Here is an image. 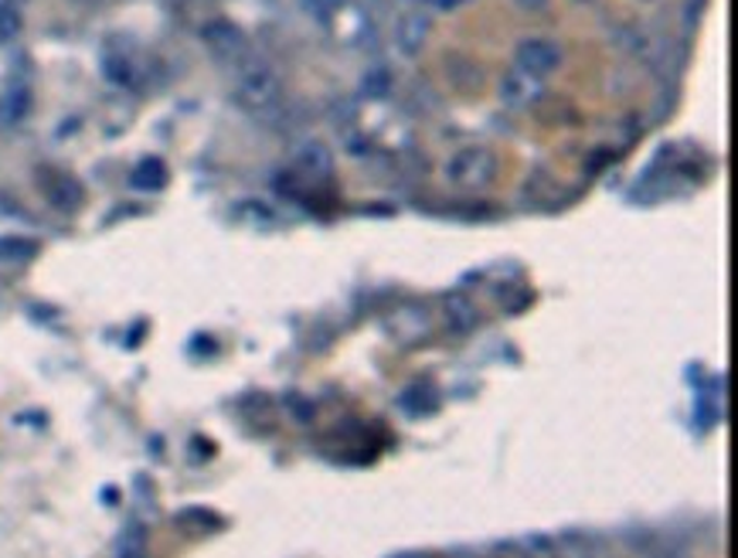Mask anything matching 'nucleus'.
<instances>
[{
  "label": "nucleus",
  "instance_id": "nucleus-12",
  "mask_svg": "<svg viewBox=\"0 0 738 558\" xmlns=\"http://www.w3.org/2000/svg\"><path fill=\"white\" fill-rule=\"evenodd\" d=\"M117 558H147V551H144V532H140V527H130V532L120 538Z\"/></svg>",
  "mask_w": 738,
  "mask_h": 558
},
{
  "label": "nucleus",
  "instance_id": "nucleus-9",
  "mask_svg": "<svg viewBox=\"0 0 738 558\" xmlns=\"http://www.w3.org/2000/svg\"><path fill=\"white\" fill-rule=\"evenodd\" d=\"M133 187H140V191H160L164 184H167V167L157 160V157H147V160H140L136 163V171H133Z\"/></svg>",
  "mask_w": 738,
  "mask_h": 558
},
{
  "label": "nucleus",
  "instance_id": "nucleus-3",
  "mask_svg": "<svg viewBox=\"0 0 738 558\" xmlns=\"http://www.w3.org/2000/svg\"><path fill=\"white\" fill-rule=\"evenodd\" d=\"M561 65V48L558 41L552 38H528L518 45V54H515V69L534 75V78H548L552 72H558Z\"/></svg>",
  "mask_w": 738,
  "mask_h": 558
},
{
  "label": "nucleus",
  "instance_id": "nucleus-8",
  "mask_svg": "<svg viewBox=\"0 0 738 558\" xmlns=\"http://www.w3.org/2000/svg\"><path fill=\"white\" fill-rule=\"evenodd\" d=\"M41 184L48 191V198L55 205H62V208H72L78 202V194H82L78 184L72 178H65V174H41Z\"/></svg>",
  "mask_w": 738,
  "mask_h": 558
},
{
  "label": "nucleus",
  "instance_id": "nucleus-16",
  "mask_svg": "<svg viewBox=\"0 0 738 558\" xmlns=\"http://www.w3.org/2000/svg\"><path fill=\"white\" fill-rule=\"evenodd\" d=\"M85 4H89V0H85Z\"/></svg>",
  "mask_w": 738,
  "mask_h": 558
},
{
  "label": "nucleus",
  "instance_id": "nucleus-1",
  "mask_svg": "<svg viewBox=\"0 0 738 558\" xmlns=\"http://www.w3.org/2000/svg\"><path fill=\"white\" fill-rule=\"evenodd\" d=\"M235 102L252 117H269L273 109L282 102V78L276 69L263 59H245L235 62Z\"/></svg>",
  "mask_w": 738,
  "mask_h": 558
},
{
  "label": "nucleus",
  "instance_id": "nucleus-11",
  "mask_svg": "<svg viewBox=\"0 0 738 558\" xmlns=\"http://www.w3.org/2000/svg\"><path fill=\"white\" fill-rule=\"evenodd\" d=\"M27 106H32V96H27L24 86H11L8 96H4V117L8 120H21L27 113Z\"/></svg>",
  "mask_w": 738,
  "mask_h": 558
},
{
  "label": "nucleus",
  "instance_id": "nucleus-2",
  "mask_svg": "<svg viewBox=\"0 0 738 558\" xmlns=\"http://www.w3.org/2000/svg\"><path fill=\"white\" fill-rule=\"evenodd\" d=\"M446 181L460 191H484L497 178V154L487 147H463L446 160Z\"/></svg>",
  "mask_w": 738,
  "mask_h": 558
},
{
  "label": "nucleus",
  "instance_id": "nucleus-14",
  "mask_svg": "<svg viewBox=\"0 0 738 558\" xmlns=\"http://www.w3.org/2000/svg\"><path fill=\"white\" fill-rule=\"evenodd\" d=\"M324 4H327V8H340V4H344V0H324Z\"/></svg>",
  "mask_w": 738,
  "mask_h": 558
},
{
  "label": "nucleus",
  "instance_id": "nucleus-4",
  "mask_svg": "<svg viewBox=\"0 0 738 558\" xmlns=\"http://www.w3.org/2000/svg\"><path fill=\"white\" fill-rule=\"evenodd\" d=\"M202 35H205V45L218 54V59H225V62H242L245 59V38L235 24L211 21V24H205Z\"/></svg>",
  "mask_w": 738,
  "mask_h": 558
},
{
  "label": "nucleus",
  "instance_id": "nucleus-6",
  "mask_svg": "<svg viewBox=\"0 0 738 558\" xmlns=\"http://www.w3.org/2000/svg\"><path fill=\"white\" fill-rule=\"evenodd\" d=\"M500 99L515 109H524V106L542 99V78H534L521 69H510L500 82Z\"/></svg>",
  "mask_w": 738,
  "mask_h": 558
},
{
  "label": "nucleus",
  "instance_id": "nucleus-10",
  "mask_svg": "<svg viewBox=\"0 0 738 558\" xmlns=\"http://www.w3.org/2000/svg\"><path fill=\"white\" fill-rule=\"evenodd\" d=\"M21 27H24L21 11H17L14 4H4V0H0V45H11V41H17Z\"/></svg>",
  "mask_w": 738,
  "mask_h": 558
},
{
  "label": "nucleus",
  "instance_id": "nucleus-15",
  "mask_svg": "<svg viewBox=\"0 0 738 558\" xmlns=\"http://www.w3.org/2000/svg\"><path fill=\"white\" fill-rule=\"evenodd\" d=\"M4 4H14V8H21V4H24V0H4Z\"/></svg>",
  "mask_w": 738,
  "mask_h": 558
},
{
  "label": "nucleus",
  "instance_id": "nucleus-5",
  "mask_svg": "<svg viewBox=\"0 0 738 558\" xmlns=\"http://www.w3.org/2000/svg\"><path fill=\"white\" fill-rule=\"evenodd\" d=\"M430 32H433V17L425 11H406L395 24V45H399L402 54H419L422 45L430 41Z\"/></svg>",
  "mask_w": 738,
  "mask_h": 558
},
{
  "label": "nucleus",
  "instance_id": "nucleus-13",
  "mask_svg": "<svg viewBox=\"0 0 738 558\" xmlns=\"http://www.w3.org/2000/svg\"><path fill=\"white\" fill-rule=\"evenodd\" d=\"M518 4H521L524 11H545V8H548V0H518Z\"/></svg>",
  "mask_w": 738,
  "mask_h": 558
},
{
  "label": "nucleus",
  "instance_id": "nucleus-7",
  "mask_svg": "<svg viewBox=\"0 0 738 558\" xmlns=\"http://www.w3.org/2000/svg\"><path fill=\"white\" fill-rule=\"evenodd\" d=\"M297 163H300V171H306V174H317V178H327L330 171H334V157H330V150L324 147V144H306L303 150H300V157H297Z\"/></svg>",
  "mask_w": 738,
  "mask_h": 558
}]
</instances>
